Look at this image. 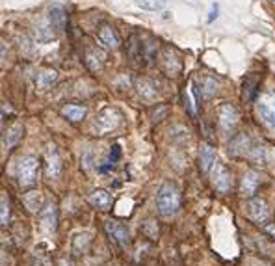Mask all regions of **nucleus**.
Wrapping results in <instances>:
<instances>
[{
	"label": "nucleus",
	"instance_id": "f257e3e1",
	"mask_svg": "<svg viewBox=\"0 0 275 266\" xmlns=\"http://www.w3.org/2000/svg\"><path fill=\"white\" fill-rule=\"evenodd\" d=\"M156 208L160 216L171 218L179 212L180 208V192L179 188L171 183H164L156 193Z\"/></svg>",
	"mask_w": 275,
	"mask_h": 266
},
{
	"label": "nucleus",
	"instance_id": "f03ea898",
	"mask_svg": "<svg viewBox=\"0 0 275 266\" xmlns=\"http://www.w3.org/2000/svg\"><path fill=\"white\" fill-rule=\"evenodd\" d=\"M256 116L268 131L275 132V92L261 93L256 99Z\"/></svg>",
	"mask_w": 275,
	"mask_h": 266
},
{
	"label": "nucleus",
	"instance_id": "7ed1b4c3",
	"mask_svg": "<svg viewBox=\"0 0 275 266\" xmlns=\"http://www.w3.org/2000/svg\"><path fill=\"white\" fill-rule=\"evenodd\" d=\"M39 162L34 156H23L17 162V183L21 188H32L38 179Z\"/></svg>",
	"mask_w": 275,
	"mask_h": 266
},
{
	"label": "nucleus",
	"instance_id": "20e7f679",
	"mask_svg": "<svg viewBox=\"0 0 275 266\" xmlns=\"http://www.w3.org/2000/svg\"><path fill=\"white\" fill-rule=\"evenodd\" d=\"M121 125V114L116 108H104L102 112H99L93 121V131L97 134H108V132L116 131L117 127Z\"/></svg>",
	"mask_w": 275,
	"mask_h": 266
},
{
	"label": "nucleus",
	"instance_id": "39448f33",
	"mask_svg": "<svg viewBox=\"0 0 275 266\" xmlns=\"http://www.w3.org/2000/svg\"><path fill=\"white\" fill-rule=\"evenodd\" d=\"M240 116H238V110L229 102H223L222 107L217 108V125L222 129V132L225 134H231L236 129Z\"/></svg>",
	"mask_w": 275,
	"mask_h": 266
},
{
	"label": "nucleus",
	"instance_id": "423d86ee",
	"mask_svg": "<svg viewBox=\"0 0 275 266\" xmlns=\"http://www.w3.org/2000/svg\"><path fill=\"white\" fill-rule=\"evenodd\" d=\"M246 216L251 220V222L259 223V225H264L268 223V218H270V208L268 203L261 198H251L246 203Z\"/></svg>",
	"mask_w": 275,
	"mask_h": 266
},
{
	"label": "nucleus",
	"instance_id": "0eeeda50",
	"mask_svg": "<svg viewBox=\"0 0 275 266\" xmlns=\"http://www.w3.org/2000/svg\"><path fill=\"white\" fill-rule=\"evenodd\" d=\"M210 181H212V186L217 190L219 193H227L232 188V177L229 173V169L223 164L216 162L210 169Z\"/></svg>",
	"mask_w": 275,
	"mask_h": 266
},
{
	"label": "nucleus",
	"instance_id": "6e6552de",
	"mask_svg": "<svg viewBox=\"0 0 275 266\" xmlns=\"http://www.w3.org/2000/svg\"><path fill=\"white\" fill-rule=\"evenodd\" d=\"M45 169L48 179H58L62 175V156L54 144H48L45 149Z\"/></svg>",
	"mask_w": 275,
	"mask_h": 266
},
{
	"label": "nucleus",
	"instance_id": "1a4fd4ad",
	"mask_svg": "<svg viewBox=\"0 0 275 266\" xmlns=\"http://www.w3.org/2000/svg\"><path fill=\"white\" fill-rule=\"evenodd\" d=\"M255 141L249 138L247 134H238L232 138V141L229 144V155L231 156H246L249 158L255 149Z\"/></svg>",
	"mask_w": 275,
	"mask_h": 266
},
{
	"label": "nucleus",
	"instance_id": "9d476101",
	"mask_svg": "<svg viewBox=\"0 0 275 266\" xmlns=\"http://www.w3.org/2000/svg\"><path fill=\"white\" fill-rule=\"evenodd\" d=\"M39 222L45 233H56L58 229V207L54 203H47L39 212Z\"/></svg>",
	"mask_w": 275,
	"mask_h": 266
},
{
	"label": "nucleus",
	"instance_id": "9b49d317",
	"mask_svg": "<svg viewBox=\"0 0 275 266\" xmlns=\"http://www.w3.org/2000/svg\"><path fill=\"white\" fill-rule=\"evenodd\" d=\"M259 184H261V175L256 173V171H253V169H249V171H246L244 177H242L240 193L244 198L251 199L253 196H255L256 188H259Z\"/></svg>",
	"mask_w": 275,
	"mask_h": 266
},
{
	"label": "nucleus",
	"instance_id": "f8f14e48",
	"mask_svg": "<svg viewBox=\"0 0 275 266\" xmlns=\"http://www.w3.org/2000/svg\"><path fill=\"white\" fill-rule=\"evenodd\" d=\"M104 227H106V233L112 237V240L119 244V246H126L131 242V233H129V229L123 223L112 222L110 220V222L104 223Z\"/></svg>",
	"mask_w": 275,
	"mask_h": 266
},
{
	"label": "nucleus",
	"instance_id": "ddd939ff",
	"mask_svg": "<svg viewBox=\"0 0 275 266\" xmlns=\"http://www.w3.org/2000/svg\"><path fill=\"white\" fill-rule=\"evenodd\" d=\"M54 26L52 23H50V19H38L34 23V36L38 41H41V43H47V41H52L54 39Z\"/></svg>",
	"mask_w": 275,
	"mask_h": 266
},
{
	"label": "nucleus",
	"instance_id": "4468645a",
	"mask_svg": "<svg viewBox=\"0 0 275 266\" xmlns=\"http://www.w3.org/2000/svg\"><path fill=\"white\" fill-rule=\"evenodd\" d=\"M136 87H138V95H140L141 99H145V101H155L160 93L158 84H156L155 80H151V78H140L138 84H136Z\"/></svg>",
	"mask_w": 275,
	"mask_h": 266
},
{
	"label": "nucleus",
	"instance_id": "2eb2a0df",
	"mask_svg": "<svg viewBox=\"0 0 275 266\" xmlns=\"http://www.w3.org/2000/svg\"><path fill=\"white\" fill-rule=\"evenodd\" d=\"M214 164H216V151H214L212 145L203 144L201 145V153H199V168L205 173H210Z\"/></svg>",
	"mask_w": 275,
	"mask_h": 266
},
{
	"label": "nucleus",
	"instance_id": "dca6fc26",
	"mask_svg": "<svg viewBox=\"0 0 275 266\" xmlns=\"http://www.w3.org/2000/svg\"><path fill=\"white\" fill-rule=\"evenodd\" d=\"M23 132H24V127L23 123H15L13 127H10L8 131L4 132V138H2V145H4V149H13L15 145L19 144V140L23 138Z\"/></svg>",
	"mask_w": 275,
	"mask_h": 266
},
{
	"label": "nucleus",
	"instance_id": "f3484780",
	"mask_svg": "<svg viewBox=\"0 0 275 266\" xmlns=\"http://www.w3.org/2000/svg\"><path fill=\"white\" fill-rule=\"evenodd\" d=\"M48 19L52 23V26L60 32L65 30V21H67V13H65V8L62 4H52L50 10H48Z\"/></svg>",
	"mask_w": 275,
	"mask_h": 266
},
{
	"label": "nucleus",
	"instance_id": "a211bd4d",
	"mask_svg": "<svg viewBox=\"0 0 275 266\" xmlns=\"http://www.w3.org/2000/svg\"><path fill=\"white\" fill-rule=\"evenodd\" d=\"M162 65H164L169 77H177L180 73V62L175 56V50H171V48H166L164 54H162Z\"/></svg>",
	"mask_w": 275,
	"mask_h": 266
},
{
	"label": "nucleus",
	"instance_id": "6ab92c4d",
	"mask_svg": "<svg viewBox=\"0 0 275 266\" xmlns=\"http://www.w3.org/2000/svg\"><path fill=\"white\" fill-rule=\"evenodd\" d=\"M86 65L91 71H99V69L104 65V60H106V54L102 52L101 48H97V47H91V48H87L86 50Z\"/></svg>",
	"mask_w": 275,
	"mask_h": 266
},
{
	"label": "nucleus",
	"instance_id": "aec40b11",
	"mask_svg": "<svg viewBox=\"0 0 275 266\" xmlns=\"http://www.w3.org/2000/svg\"><path fill=\"white\" fill-rule=\"evenodd\" d=\"M89 244H91V235L89 233H77L71 242V252L75 255H84L89 250Z\"/></svg>",
	"mask_w": 275,
	"mask_h": 266
},
{
	"label": "nucleus",
	"instance_id": "412c9836",
	"mask_svg": "<svg viewBox=\"0 0 275 266\" xmlns=\"http://www.w3.org/2000/svg\"><path fill=\"white\" fill-rule=\"evenodd\" d=\"M89 203L93 207L101 208V210H108L112 207V196L106 192V190H93L89 193Z\"/></svg>",
	"mask_w": 275,
	"mask_h": 266
},
{
	"label": "nucleus",
	"instance_id": "4be33fe9",
	"mask_svg": "<svg viewBox=\"0 0 275 266\" xmlns=\"http://www.w3.org/2000/svg\"><path fill=\"white\" fill-rule=\"evenodd\" d=\"M99 39H101V43L104 45L106 48H117L119 47V38H117L116 30L112 28V26H108V24L101 26V30H99Z\"/></svg>",
	"mask_w": 275,
	"mask_h": 266
},
{
	"label": "nucleus",
	"instance_id": "5701e85b",
	"mask_svg": "<svg viewBox=\"0 0 275 266\" xmlns=\"http://www.w3.org/2000/svg\"><path fill=\"white\" fill-rule=\"evenodd\" d=\"M56 80H58V73L54 69H43L35 77V86H38V90H48Z\"/></svg>",
	"mask_w": 275,
	"mask_h": 266
},
{
	"label": "nucleus",
	"instance_id": "b1692460",
	"mask_svg": "<svg viewBox=\"0 0 275 266\" xmlns=\"http://www.w3.org/2000/svg\"><path fill=\"white\" fill-rule=\"evenodd\" d=\"M62 114L71 121H82L87 114V108L80 107V104H65L62 108Z\"/></svg>",
	"mask_w": 275,
	"mask_h": 266
},
{
	"label": "nucleus",
	"instance_id": "393cba45",
	"mask_svg": "<svg viewBox=\"0 0 275 266\" xmlns=\"http://www.w3.org/2000/svg\"><path fill=\"white\" fill-rule=\"evenodd\" d=\"M24 205L28 208L30 212H41L43 208V199H41V193L39 192H30L24 196Z\"/></svg>",
	"mask_w": 275,
	"mask_h": 266
},
{
	"label": "nucleus",
	"instance_id": "a878e982",
	"mask_svg": "<svg viewBox=\"0 0 275 266\" xmlns=\"http://www.w3.org/2000/svg\"><path fill=\"white\" fill-rule=\"evenodd\" d=\"M10 212H11L10 199H8L6 192H2V196H0V225L2 227H6L10 223Z\"/></svg>",
	"mask_w": 275,
	"mask_h": 266
},
{
	"label": "nucleus",
	"instance_id": "bb28decb",
	"mask_svg": "<svg viewBox=\"0 0 275 266\" xmlns=\"http://www.w3.org/2000/svg\"><path fill=\"white\" fill-rule=\"evenodd\" d=\"M217 92V80H214L212 77H208V75H205L203 80H201V95L205 97V99H210V97H214Z\"/></svg>",
	"mask_w": 275,
	"mask_h": 266
},
{
	"label": "nucleus",
	"instance_id": "cd10ccee",
	"mask_svg": "<svg viewBox=\"0 0 275 266\" xmlns=\"http://www.w3.org/2000/svg\"><path fill=\"white\" fill-rule=\"evenodd\" d=\"M134 4L145 11H160L166 8V0H134Z\"/></svg>",
	"mask_w": 275,
	"mask_h": 266
},
{
	"label": "nucleus",
	"instance_id": "c85d7f7f",
	"mask_svg": "<svg viewBox=\"0 0 275 266\" xmlns=\"http://www.w3.org/2000/svg\"><path fill=\"white\" fill-rule=\"evenodd\" d=\"M32 262H34V266H52V262H50V259L47 257V253H43V252H35L34 257H32Z\"/></svg>",
	"mask_w": 275,
	"mask_h": 266
},
{
	"label": "nucleus",
	"instance_id": "c756f323",
	"mask_svg": "<svg viewBox=\"0 0 275 266\" xmlns=\"http://www.w3.org/2000/svg\"><path fill=\"white\" fill-rule=\"evenodd\" d=\"M143 233L149 238H156L158 237V225H156L153 220H147V222L143 223Z\"/></svg>",
	"mask_w": 275,
	"mask_h": 266
},
{
	"label": "nucleus",
	"instance_id": "7c9ffc66",
	"mask_svg": "<svg viewBox=\"0 0 275 266\" xmlns=\"http://www.w3.org/2000/svg\"><path fill=\"white\" fill-rule=\"evenodd\" d=\"M184 102H186V107H188V110H190V114L192 116H195V104H193V99H192V95H190V92H184Z\"/></svg>",
	"mask_w": 275,
	"mask_h": 266
},
{
	"label": "nucleus",
	"instance_id": "2f4dec72",
	"mask_svg": "<svg viewBox=\"0 0 275 266\" xmlns=\"http://www.w3.org/2000/svg\"><path fill=\"white\" fill-rule=\"evenodd\" d=\"M112 153H110V162H116L117 158H119V155H121V147L119 145H114V147H112Z\"/></svg>",
	"mask_w": 275,
	"mask_h": 266
},
{
	"label": "nucleus",
	"instance_id": "473e14b6",
	"mask_svg": "<svg viewBox=\"0 0 275 266\" xmlns=\"http://www.w3.org/2000/svg\"><path fill=\"white\" fill-rule=\"evenodd\" d=\"M262 227H264V231H266V233H270L271 237L275 238V223H264Z\"/></svg>",
	"mask_w": 275,
	"mask_h": 266
},
{
	"label": "nucleus",
	"instance_id": "72a5a7b5",
	"mask_svg": "<svg viewBox=\"0 0 275 266\" xmlns=\"http://www.w3.org/2000/svg\"><path fill=\"white\" fill-rule=\"evenodd\" d=\"M214 17H216V6L212 8V11H210V17H208V23H212L214 21Z\"/></svg>",
	"mask_w": 275,
	"mask_h": 266
},
{
	"label": "nucleus",
	"instance_id": "f704fd0d",
	"mask_svg": "<svg viewBox=\"0 0 275 266\" xmlns=\"http://www.w3.org/2000/svg\"><path fill=\"white\" fill-rule=\"evenodd\" d=\"M60 266H72V262L67 261V259H62V261H60Z\"/></svg>",
	"mask_w": 275,
	"mask_h": 266
},
{
	"label": "nucleus",
	"instance_id": "c9c22d12",
	"mask_svg": "<svg viewBox=\"0 0 275 266\" xmlns=\"http://www.w3.org/2000/svg\"><path fill=\"white\" fill-rule=\"evenodd\" d=\"M273 2H275V0H273Z\"/></svg>",
	"mask_w": 275,
	"mask_h": 266
}]
</instances>
